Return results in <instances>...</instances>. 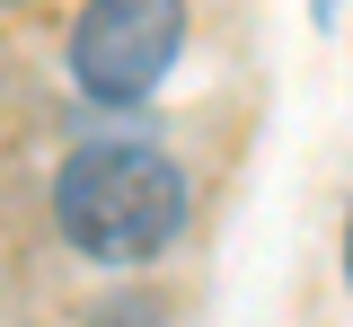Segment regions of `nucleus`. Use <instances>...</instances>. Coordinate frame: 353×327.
<instances>
[{
	"mask_svg": "<svg viewBox=\"0 0 353 327\" xmlns=\"http://www.w3.org/2000/svg\"><path fill=\"white\" fill-rule=\"evenodd\" d=\"M53 212H62L71 248L132 266V257H159L185 230V177H176V159L141 150V141H88L53 177Z\"/></svg>",
	"mask_w": 353,
	"mask_h": 327,
	"instance_id": "1",
	"label": "nucleus"
},
{
	"mask_svg": "<svg viewBox=\"0 0 353 327\" xmlns=\"http://www.w3.org/2000/svg\"><path fill=\"white\" fill-rule=\"evenodd\" d=\"M185 53V0H88L71 27V71L88 97H150Z\"/></svg>",
	"mask_w": 353,
	"mask_h": 327,
	"instance_id": "2",
	"label": "nucleus"
}]
</instances>
